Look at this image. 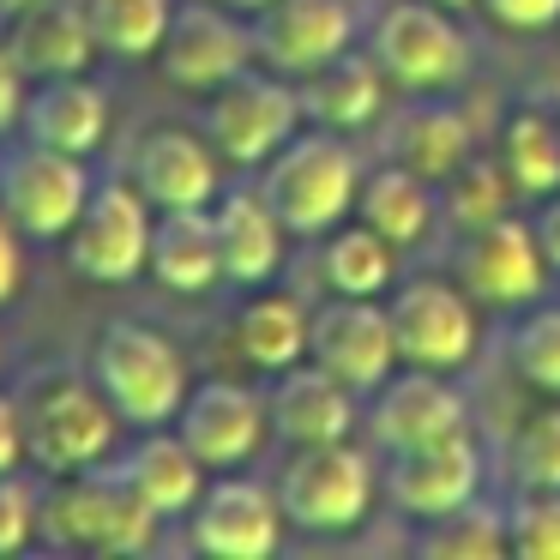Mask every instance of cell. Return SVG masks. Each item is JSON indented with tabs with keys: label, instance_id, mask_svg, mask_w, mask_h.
I'll use <instances>...</instances> for the list:
<instances>
[{
	"label": "cell",
	"instance_id": "6da1fadb",
	"mask_svg": "<svg viewBox=\"0 0 560 560\" xmlns=\"http://www.w3.org/2000/svg\"><path fill=\"white\" fill-rule=\"evenodd\" d=\"M259 194L290 235H331L355 211L362 170H355V151L343 145V133L319 127V133H295L283 151H271Z\"/></svg>",
	"mask_w": 560,
	"mask_h": 560
},
{
	"label": "cell",
	"instance_id": "7a4b0ae2",
	"mask_svg": "<svg viewBox=\"0 0 560 560\" xmlns=\"http://www.w3.org/2000/svg\"><path fill=\"white\" fill-rule=\"evenodd\" d=\"M91 380L103 398L115 404L127 428H170L187 404V362L163 331L139 326V319H115L91 343Z\"/></svg>",
	"mask_w": 560,
	"mask_h": 560
},
{
	"label": "cell",
	"instance_id": "3957f363",
	"mask_svg": "<svg viewBox=\"0 0 560 560\" xmlns=\"http://www.w3.org/2000/svg\"><path fill=\"white\" fill-rule=\"evenodd\" d=\"M43 536L55 548H85V555H145L158 536V512L127 488L115 464H91L43 494Z\"/></svg>",
	"mask_w": 560,
	"mask_h": 560
},
{
	"label": "cell",
	"instance_id": "277c9868",
	"mask_svg": "<svg viewBox=\"0 0 560 560\" xmlns=\"http://www.w3.org/2000/svg\"><path fill=\"white\" fill-rule=\"evenodd\" d=\"M19 410H25V458L49 476H73L103 464L115 452V434L127 428L97 380H79V374H43Z\"/></svg>",
	"mask_w": 560,
	"mask_h": 560
},
{
	"label": "cell",
	"instance_id": "5b68a950",
	"mask_svg": "<svg viewBox=\"0 0 560 560\" xmlns=\"http://www.w3.org/2000/svg\"><path fill=\"white\" fill-rule=\"evenodd\" d=\"M368 55L380 61L386 85L410 97H440L470 73V43L452 25V7L434 0H392L368 31Z\"/></svg>",
	"mask_w": 560,
	"mask_h": 560
},
{
	"label": "cell",
	"instance_id": "8992f818",
	"mask_svg": "<svg viewBox=\"0 0 560 560\" xmlns=\"http://www.w3.org/2000/svg\"><path fill=\"white\" fill-rule=\"evenodd\" d=\"M283 518L302 524L314 536L350 530L374 506V464L355 452L350 440H319V446H295V458L278 476Z\"/></svg>",
	"mask_w": 560,
	"mask_h": 560
},
{
	"label": "cell",
	"instance_id": "52a82bcc",
	"mask_svg": "<svg viewBox=\"0 0 560 560\" xmlns=\"http://www.w3.org/2000/svg\"><path fill=\"white\" fill-rule=\"evenodd\" d=\"M151 223L158 206L133 182H97L79 223L67 230V259L91 283H133L151 259Z\"/></svg>",
	"mask_w": 560,
	"mask_h": 560
},
{
	"label": "cell",
	"instance_id": "ba28073f",
	"mask_svg": "<svg viewBox=\"0 0 560 560\" xmlns=\"http://www.w3.org/2000/svg\"><path fill=\"white\" fill-rule=\"evenodd\" d=\"M91 187L97 182L85 175V158L49 151L37 139L25 151H13V158H0V211L13 218V230L25 242H67Z\"/></svg>",
	"mask_w": 560,
	"mask_h": 560
},
{
	"label": "cell",
	"instance_id": "9c48e42d",
	"mask_svg": "<svg viewBox=\"0 0 560 560\" xmlns=\"http://www.w3.org/2000/svg\"><path fill=\"white\" fill-rule=\"evenodd\" d=\"M206 133H211V145H218V158L254 170V163H266L271 151H283L302 133V97H295V85H283V79L235 73L211 91Z\"/></svg>",
	"mask_w": 560,
	"mask_h": 560
},
{
	"label": "cell",
	"instance_id": "30bf717a",
	"mask_svg": "<svg viewBox=\"0 0 560 560\" xmlns=\"http://www.w3.org/2000/svg\"><path fill=\"white\" fill-rule=\"evenodd\" d=\"M187 536L199 555L266 560L283 542V500L278 488L254 482V476H218L199 488L194 512H187Z\"/></svg>",
	"mask_w": 560,
	"mask_h": 560
},
{
	"label": "cell",
	"instance_id": "8fae6325",
	"mask_svg": "<svg viewBox=\"0 0 560 560\" xmlns=\"http://www.w3.org/2000/svg\"><path fill=\"white\" fill-rule=\"evenodd\" d=\"M307 355L326 368L331 380L362 398L398 368V338H392V314L374 307V295H338V302L314 307L307 326Z\"/></svg>",
	"mask_w": 560,
	"mask_h": 560
},
{
	"label": "cell",
	"instance_id": "7c38bea8",
	"mask_svg": "<svg viewBox=\"0 0 560 560\" xmlns=\"http://www.w3.org/2000/svg\"><path fill=\"white\" fill-rule=\"evenodd\" d=\"M254 61V31H242L230 19V7L211 0H187L170 13V31L158 43V67L170 85L182 91H218L223 79L247 73Z\"/></svg>",
	"mask_w": 560,
	"mask_h": 560
},
{
	"label": "cell",
	"instance_id": "4fadbf2b",
	"mask_svg": "<svg viewBox=\"0 0 560 560\" xmlns=\"http://www.w3.org/2000/svg\"><path fill=\"white\" fill-rule=\"evenodd\" d=\"M392 338H398V362L410 368H464L476 355V307L440 278H416L392 295Z\"/></svg>",
	"mask_w": 560,
	"mask_h": 560
},
{
	"label": "cell",
	"instance_id": "5bb4252c",
	"mask_svg": "<svg viewBox=\"0 0 560 560\" xmlns=\"http://www.w3.org/2000/svg\"><path fill=\"white\" fill-rule=\"evenodd\" d=\"M476 488H482V452H476L470 428L404 446L386 464V500L410 518H440V512L476 500Z\"/></svg>",
	"mask_w": 560,
	"mask_h": 560
},
{
	"label": "cell",
	"instance_id": "9a60e30c",
	"mask_svg": "<svg viewBox=\"0 0 560 560\" xmlns=\"http://www.w3.org/2000/svg\"><path fill=\"white\" fill-rule=\"evenodd\" d=\"M175 434L194 446V458L206 470H235L266 440V398L254 386H242V380H206V386L187 392Z\"/></svg>",
	"mask_w": 560,
	"mask_h": 560
},
{
	"label": "cell",
	"instance_id": "2e32d148",
	"mask_svg": "<svg viewBox=\"0 0 560 560\" xmlns=\"http://www.w3.org/2000/svg\"><path fill=\"white\" fill-rule=\"evenodd\" d=\"M350 37H355L350 0H271V7H259L254 55L271 73L302 79L350 49Z\"/></svg>",
	"mask_w": 560,
	"mask_h": 560
},
{
	"label": "cell",
	"instance_id": "e0dca14e",
	"mask_svg": "<svg viewBox=\"0 0 560 560\" xmlns=\"http://www.w3.org/2000/svg\"><path fill=\"white\" fill-rule=\"evenodd\" d=\"M458 271H464V290L488 307H524L548 283V259L536 247V230L518 218H494L464 235Z\"/></svg>",
	"mask_w": 560,
	"mask_h": 560
},
{
	"label": "cell",
	"instance_id": "ac0fdd59",
	"mask_svg": "<svg viewBox=\"0 0 560 560\" xmlns=\"http://www.w3.org/2000/svg\"><path fill=\"white\" fill-rule=\"evenodd\" d=\"M368 428H374V440L386 452H404V446H422V440L470 428V410H464L458 386H446L434 368H416V374H392L374 386Z\"/></svg>",
	"mask_w": 560,
	"mask_h": 560
},
{
	"label": "cell",
	"instance_id": "d6986e66",
	"mask_svg": "<svg viewBox=\"0 0 560 560\" xmlns=\"http://www.w3.org/2000/svg\"><path fill=\"white\" fill-rule=\"evenodd\" d=\"M266 416L290 446H319V440H350L355 428V392L331 380L326 368H283L266 398Z\"/></svg>",
	"mask_w": 560,
	"mask_h": 560
},
{
	"label": "cell",
	"instance_id": "ffe728a7",
	"mask_svg": "<svg viewBox=\"0 0 560 560\" xmlns=\"http://www.w3.org/2000/svg\"><path fill=\"white\" fill-rule=\"evenodd\" d=\"M133 187L158 211L211 206V199H218V158H211L206 139L182 133V127H158V133H145V145L133 151Z\"/></svg>",
	"mask_w": 560,
	"mask_h": 560
},
{
	"label": "cell",
	"instance_id": "44dd1931",
	"mask_svg": "<svg viewBox=\"0 0 560 560\" xmlns=\"http://www.w3.org/2000/svg\"><path fill=\"white\" fill-rule=\"evenodd\" d=\"M218 259H223V278L230 283H247V290H266L283 266V223L278 211L266 206L259 187H230L218 199Z\"/></svg>",
	"mask_w": 560,
	"mask_h": 560
},
{
	"label": "cell",
	"instance_id": "7402d4cb",
	"mask_svg": "<svg viewBox=\"0 0 560 560\" xmlns=\"http://www.w3.org/2000/svg\"><path fill=\"white\" fill-rule=\"evenodd\" d=\"M7 25H13L7 31V49L25 67V79L85 73L91 55H103L97 37H91V25H85V7H73V0H43V7L7 19Z\"/></svg>",
	"mask_w": 560,
	"mask_h": 560
},
{
	"label": "cell",
	"instance_id": "603a6c76",
	"mask_svg": "<svg viewBox=\"0 0 560 560\" xmlns=\"http://www.w3.org/2000/svg\"><path fill=\"white\" fill-rule=\"evenodd\" d=\"M380 151H386V163H398V170H410V175L440 187L470 158V121L452 103L416 97L404 115H392V127L380 133Z\"/></svg>",
	"mask_w": 560,
	"mask_h": 560
},
{
	"label": "cell",
	"instance_id": "cb8c5ba5",
	"mask_svg": "<svg viewBox=\"0 0 560 560\" xmlns=\"http://www.w3.org/2000/svg\"><path fill=\"white\" fill-rule=\"evenodd\" d=\"M25 133L49 151H73V158H91L109 133V97L91 85L85 73L67 79H43L25 97Z\"/></svg>",
	"mask_w": 560,
	"mask_h": 560
},
{
	"label": "cell",
	"instance_id": "d4e9b609",
	"mask_svg": "<svg viewBox=\"0 0 560 560\" xmlns=\"http://www.w3.org/2000/svg\"><path fill=\"white\" fill-rule=\"evenodd\" d=\"M145 271L175 295H199L223 278L218 259V218L211 206H182V211H158L151 223V259Z\"/></svg>",
	"mask_w": 560,
	"mask_h": 560
},
{
	"label": "cell",
	"instance_id": "484cf974",
	"mask_svg": "<svg viewBox=\"0 0 560 560\" xmlns=\"http://www.w3.org/2000/svg\"><path fill=\"white\" fill-rule=\"evenodd\" d=\"M295 97H302V121L331 127V133H350V127H368L380 115V103H386V73H380L374 55L343 49V55H331L326 67L302 73Z\"/></svg>",
	"mask_w": 560,
	"mask_h": 560
},
{
	"label": "cell",
	"instance_id": "4316f807",
	"mask_svg": "<svg viewBox=\"0 0 560 560\" xmlns=\"http://www.w3.org/2000/svg\"><path fill=\"white\" fill-rule=\"evenodd\" d=\"M115 470L127 476V488H133V494L145 500L158 518L194 512L199 488H206V464H199L194 446H187L182 434H170V428H145V440H139V446H127Z\"/></svg>",
	"mask_w": 560,
	"mask_h": 560
},
{
	"label": "cell",
	"instance_id": "83f0119b",
	"mask_svg": "<svg viewBox=\"0 0 560 560\" xmlns=\"http://www.w3.org/2000/svg\"><path fill=\"white\" fill-rule=\"evenodd\" d=\"M355 206H362V223H368V230H380L392 247L428 242V230H434V218H440L434 182L398 170V163H386V170L368 175L362 194H355Z\"/></svg>",
	"mask_w": 560,
	"mask_h": 560
},
{
	"label": "cell",
	"instance_id": "f1b7e54d",
	"mask_svg": "<svg viewBox=\"0 0 560 560\" xmlns=\"http://www.w3.org/2000/svg\"><path fill=\"white\" fill-rule=\"evenodd\" d=\"M307 326H314V314L295 295H254L235 314V350L266 374H283V368L307 362Z\"/></svg>",
	"mask_w": 560,
	"mask_h": 560
},
{
	"label": "cell",
	"instance_id": "f546056e",
	"mask_svg": "<svg viewBox=\"0 0 560 560\" xmlns=\"http://www.w3.org/2000/svg\"><path fill=\"white\" fill-rule=\"evenodd\" d=\"M500 170L530 199H548L560 187V127L548 115V103L506 115V127H500Z\"/></svg>",
	"mask_w": 560,
	"mask_h": 560
},
{
	"label": "cell",
	"instance_id": "4dcf8cb0",
	"mask_svg": "<svg viewBox=\"0 0 560 560\" xmlns=\"http://www.w3.org/2000/svg\"><path fill=\"white\" fill-rule=\"evenodd\" d=\"M85 7V25L97 37L103 55H121V61H145L158 55L163 31H170V0H79Z\"/></svg>",
	"mask_w": 560,
	"mask_h": 560
},
{
	"label": "cell",
	"instance_id": "1f68e13d",
	"mask_svg": "<svg viewBox=\"0 0 560 560\" xmlns=\"http://www.w3.org/2000/svg\"><path fill=\"white\" fill-rule=\"evenodd\" d=\"M506 548V518L476 500L440 512V518H422V536H416V555L428 560H494Z\"/></svg>",
	"mask_w": 560,
	"mask_h": 560
},
{
	"label": "cell",
	"instance_id": "d6a6232c",
	"mask_svg": "<svg viewBox=\"0 0 560 560\" xmlns=\"http://www.w3.org/2000/svg\"><path fill=\"white\" fill-rule=\"evenodd\" d=\"M512 194H518V187H512L506 170H500V163H488V158H464L458 170L434 187L440 211H446L452 230H464V235L482 230V223H494V218H506V199Z\"/></svg>",
	"mask_w": 560,
	"mask_h": 560
},
{
	"label": "cell",
	"instance_id": "836d02e7",
	"mask_svg": "<svg viewBox=\"0 0 560 560\" xmlns=\"http://www.w3.org/2000/svg\"><path fill=\"white\" fill-rule=\"evenodd\" d=\"M319 266H326V283L338 295H380L392 283V242L368 223H355V230L331 235Z\"/></svg>",
	"mask_w": 560,
	"mask_h": 560
},
{
	"label": "cell",
	"instance_id": "e575fe53",
	"mask_svg": "<svg viewBox=\"0 0 560 560\" xmlns=\"http://www.w3.org/2000/svg\"><path fill=\"white\" fill-rule=\"evenodd\" d=\"M506 350H512V368H518L524 386L560 398V307H536L530 319H518Z\"/></svg>",
	"mask_w": 560,
	"mask_h": 560
},
{
	"label": "cell",
	"instance_id": "d590c367",
	"mask_svg": "<svg viewBox=\"0 0 560 560\" xmlns=\"http://www.w3.org/2000/svg\"><path fill=\"white\" fill-rule=\"evenodd\" d=\"M506 548L524 560H560V488H530L506 518Z\"/></svg>",
	"mask_w": 560,
	"mask_h": 560
},
{
	"label": "cell",
	"instance_id": "8d00e7d4",
	"mask_svg": "<svg viewBox=\"0 0 560 560\" xmlns=\"http://www.w3.org/2000/svg\"><path fill=\"white\" fill-rule=\"evenodd\" d=\"M512 476L524 488H560V410H536L512 440Z\"/></svg>",
	"mask_w": 560,
	"mask_h": 560
},
{
	"label": "cell",
	"instance_id": "74e56055",
	"mask_svg": "<svg viewBox=\"0 0 560 560\" xmlns=\"http://www.w3.org/2000/svg\"><path fill=\"white\" fill-rule=\"evenodd\" d=\"M43 530V494L19 470H0V555H19Z\"/></svg>",
	"mask_w": 560,
	"mask_h": 560
},
{
	"label": "cell",
	"instance_id": "f35d334b",
	"mask_svg": "<svg viewBox=\"0 0 560 560\" xmlns=\"http://www.w3.org/2000/svg\"><path fill=\"white\" fill-rule=\"evenodd\" d=\"M482 13L506 31H548L560 25V0H482Z\"/></svg>",
	"mask_w": 560,
	"mask_h": 560
},
{
	"label": "cell",
	"instance_id": "ab89813d",
	"mask_svg": "<svg viewBox=\"0 0 560 560\" xmlns=\"http://www.w3.org/2000/svg\"><path fill=\"white\" fill-rule=\"evenodd\" d=\"M25 121V67L13 61V49L0 43V139Z\"/></svg>",
	"mask_w": 560,
	"mask_h": 560
},
{
	"label": "cell",
	"instance_id": "60d3db41",
	"mask_svg": "<svg viewBox=\"0 0 560 560\" xmlns=\"http://www.w3.org/2000/svg\"><path fill=\"white\" fill-rule=\"evenodd\" d=\"M19 458H25V410L0 392V470H19Z\"/></svg>",
	"mask_w": 560,
	"mask_h": 560
},
{
	"label": "cell",
	"instance_id": "b9f144b4",
	"mask_svg": "<svg viewBox=\"0 0 560 560\" xmlns=\"http://www.w3.org/2000/svg\"><path fill=\"white\" fill-rule=\"evenodd\" d=\"M19 278H25V254H19V230H13V218L0 211V302H13V295H19Z\"/></svg>",
	"mask_w": 560,
	"mask_h": 560
},
{
	"label": "cell",
	"instance_id": "7bdbcfd3",
	"mask_svg": "<svg viewBox=\"0 0 560 560\" xmlns=\"http://www.w3.org/2000/svg\"><path fill=\"white\" fill-rule=\"evenodd\" d=\"M530 230H536V247H542L548 271H560V187L542 199V211L530 218Z\"/></svg>",
	"mask_w": 560,
	"mask_h": 560
},
{
	"label": "cell",
	"instance_id": "ee69618b",
	"mask_svg": "<svg viewBox=\"0 0 560 560\" xmlns=\"http://www.w3.org/2000/svg\"><path fill=\"white\" fill-rule=\"evenodd\" d=\"M31 7H43V0H0V19H19V13H31Z\"/></svg>",
	"mask_w": 560,
	"mask_h": 560
},
{
	"label": "cell",
	"instance_id": "f6af8a7d",
	"mask_svg": "<svg viewBox=\"0 0 560 560\" xmlns=\"http://www.w3.org/2000/svg\"><path fill=\"white\" fill-rule=\"evenodd\" d=\"M230 13H259V7H271V0H223Z\"/></svg>",
	"mask_w": 560,
	"mask_h": 560
},
{
	"label": "cell",
	"instance_id": "bcb514c9",
	"mask_svg": "<svg viewBox=\"0 0 560 560\" xmlns=\"http://www.w3.org/2000/svg\"><path fill=\"white\" fill-rule=\"evenodd\" d=\"M548 115H555V127H560V85L548 91Z\"/></svg>",
	"mask_w": 560,
	"mask_h": 560
},
{
	"label": "cell",
	"instance_id": "7dc6e473",
	"mask_svg": "<svg viewBox=\"0 0 560 560\" xmlns=\"http://www.w3.org/2000/svg\"><path fill=\"white\" fill-rule=\"evenodd\" d=\"M434 7H452V13H458V7H476V0H434Z\"/></svg>",
	"mask_w": 560,
	"mask_h": 560
}]
</instances>
